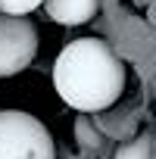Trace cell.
<instances>
[{
  "instance_id": "cell-4",
  "label": "cell",
  "mask_w": 156,
  "mask_h": 159,
  "mask_svg": "<svg viewBox=\"0 0 156 159\" xmlns=\"http://www.w3.org/2000/svg\"><path fill=\"white\" fill-rule=\"evenodd\" d=\"M44 10L59 25H85L97 16L100 0H44Z\"/></svg>"
},
{
  "instance_id": "cell-3",
  "label": "cell",
  "mask_w": 156,
  "mask_h": 159,
  "mask_svg": "<svg viewBox=\"0 0 156 159\" xmlns=\"http://www.w3.org/2000/svg\"><path fill=\"white\" fill-rule=\"evenodd\" d=\"M38 53V31L25 19L0 16V78L19 75Z\"/></svg>"
},
{
  "instance_id": "cell-6",
  "label": "cell",
  "mask_w": 156,
  "mask_h": 159,
  "mask_svg": "<svg viewBox=\"0 0 156 159\" xmlns=\"http://www.w3.org/2000/svg\"><path fill=\"white\" fill-rule=\"evenodd\" d=\"M44 0H0V16H13V19H22L28 16L31 10H38Z\"/></svg>"
},
{
  "instance_id": "cell-1",
  "label": "cell",
  "mask_w": 156,
  "mask_h": 159,
  "mask_svg": "<svg viewBox=\"0 0 156 159\" xmlns=\"http://www.w3.org/2000/svg\"><path fill=\"white\" fill-rule=\"evenodd\" d=\"M53 84L62 103L78 112L109 109L125 91V66L100 38H78L66 44L53 66Z\"/></svg>"
},
{
  "instance_id": "cell-2",
  "label": "cell",
  "mask_w": 156,
  "mask_h": 159,
  "mask_svg": "<svg viewBox=\"0 0 156 159\" xmlns=\"http://www.w3.org/2000/svg\"><path fill=\"white\" fill-rule=\"evenodd\" d=\"M0 159H56L53 137L44 122L28 112H0Z\"/></svg>"
},
{
  "instance_id": "cell-5",
  "label": "cell",
  "mask_w": 156,
  "mask_h": 159,
  "mask_svg": "<svg viewBox=\"0 0 156 159\" xmlns=\"http://www.w3.org/2000/svg\"><path fill=\"white\" fill-rule=\"evenodd\" d=\"M112 159H153V134H140L131 143L119 147Z\"/></svg>"
}]
</instances>
